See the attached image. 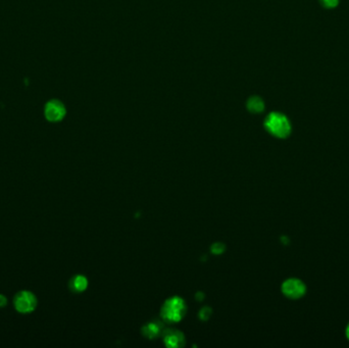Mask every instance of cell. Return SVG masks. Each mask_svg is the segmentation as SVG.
<instances>
[{"mask_svg": "<svg viewBox=\"0 0 349 348\" xmlns=\"http://www.w3.org/2000/svg\"><path fill=\"white\" fill-rule=\"evenodd\" d=\"M265 128L271 135L279 139L289 137L292 131V126L287 116L279 112L268 115L265 120Z\"/></svg>", "mask_w": 349, "mask_h": 348, "instance_id": "obj_1", "label": "cell"}, {"mask_svg": "<svg viewBox=\"0 0 349 348\" xmlns=\"http://www.w3.org/2000/svg\"><path fill=\"white\" fill-rule=\"evenodd\" d=\"M187 311L184 299L178 296H174L166 300L161 311L162 318L168 323L180 322Z\"/></svg>", "mask_w": 349, "mask_h": 348, "instance_id": "obj_2", "label": "cell"}, {"mask_svg": "<svg viewBox=\"0 0 349 348\" xmlns=\"http://www.w3.org/2000/svg\"><path fill=\"white\" fill-rule=\"evenodd\" d=\"M38 300L36 295L29 290L18 291L13 298L14 309L20 314H30L37 308Z\"/></svg>", "mask_w": 349, "mask_h": 348, "instance_id": "obj_3", "label": "cell"}, {"mask_svg": "<svg viewBox=\"0 0 349 348\" xmlns=\"http://www.w3.org/2000/svg\"><path fill=\"white\" fill-rule=\"evenodd\" d=\"M282 293L289 299H299L307 293V286L297 278H290L283 282Z\"/></svg>", "mask_w": 349, "mask_h": 348, "instance_id": "obj_4", "label": "cell"}, {"mask_svg": "<svg viewBox=\"0 0 349 348\" xmlns=\"http://www.w3.org/2000/svg\"><path fill=\"white\" fill-rule=\"evenodd\" d=\"M67 115L65 105L58 99H51L44 106V117L50 123H58Z\"/></svg>", "mask_w": 349, "mask_h": 348, "instance_id": "obj_5", "label": "cell"}, {"mask_svg": "<svg viewBox=\"0 0 349 348\" xmlns=\"http://www.w3.org/2000/svg\"><path fill=\"white\" fill-rule=\"evenodd\" d=\"M165 335V343L169 347H180L184 345L185 338L183 333L178 330H168Z\"/></svg>", "mask_w": 349, "mask_h": 348, "instance_id": "obj_6", "label": "cell"}, {"mask_svg": "<svg viewBox=\"0 0 349 348\" xmlns=\"http://www.w3.org/2000/svg\"><path fill=\"white\" fill-rule=\"evenodd\" d=\"M247 110L251 114H260L265 111V101L259 96H251L246 103Z\"/></svg>", "mask_w": 349, "mask_h": 348, "instance_id": "obj_7", "label": "cell"}, {"mask_svg": "<svg viewBox=\"0 0 349 348\" xmlns=\"http://www.w3.org/2000/svg\"><path fill=\"white\" fill-rule=\"evenodd\" d=\"M70 285H71V289L73 291L83 292L87 289V286H88V280H87V278L82 276V275H77L72 279Z\"/></svg>", "mask_w": 349, "mask_h": 348, "instance_id": "obj_8", "label": "cell"}, {"mask_svg": "<svg viewBox=\"0 0 349 348\" xmlns=\"http://www.w3.org/2000/svg\"><path fill=\"white\" fill-rule=\"evenodd\" d=\"M142 332L148 338H155L160 332V327H158V326L155 325L154 323H150V324H147L146 326H144V328L142 329Z\"/></svg>", "mask_w": 349, "mask_h": 348, "instance_id": "obj_9", "label": "cell"}, {"mask_svg": "<svg viewBox=\"0 0 349 348\" xmlns=\"http://www.w3.org/2000/svg\"><path fill=\"white\" fill-rule=\"evenodd\" d=\"M321 5L327 9H333L339 5L340 0H319Z\"/></svg>", "mask_w": 349, "mask_h": 348, "instance_id": "obj_10", "label": "cell"}, {"mask_svg": "<svg viewBox=\"0 0 349 348\" xmlns=\"http://www.w3.org/2000/svg\"><path fill=\"white\" fill-rule=\"evenodd\" d=\"M225 248L226 246L222 242H215L211 246V252L214 254H221L225 251Z\"/></svg>", "mask_w": 349, "mask_h": 348, "instance_id": "obj_11", "label": "cell"}, {"mask_svg": "<svg viewBox=\"0 0 349 348\" xmlns=\"http://www.w3.org/2000/svg\"><path fill=\"white\" fill-rule=\"evenodd\" d=\"M211 309L208 308V307H204L200 312H199V318L202 320V321H206L210 318L211 316Z\"/></svg>", "mask_w": 349, "mask_h": 348, "instance_id": "obj_12", "label": "cell"}, {"mask_svg": "<svg viewBox=\"0 0 349 348\" xmlns=\"http://www.w3.org/2000/svg\"><path fill=\"white\" fill-rule=\"evenodd\" d=\"M7 304V299L3 294H0V308H4Z\"/></svg>", "mask_w": 349, "mask_h": 348, "instance_id": "obj_13", "label": "cell"}, {"mask_svg": "<svg viewBox=\"0 0 349 348\" xmlns=\"http://www.w3.org/2000/svg\"><path fill=\"white\" fill-rule=\"evenodd\" d=\"M203 297H204V294L202 292H198L196 294V298H197V300H202Z\"/></svg>", "mask_w": 349, "mask_h": 348, "instance_id": "obj_14", "label": "cell"}, {"mask_svg": "<svg viewBox=\"0 0 349 348\" xmlns=\"http://www.w3.org/2000/svg\"><path fill=\"white\" fill-rule=\"evenodd\" d=\"M345 333H346V337H347V339L349 340V324L347 325V327H346V331H345Z\"/></svg>", "mask_w": 349, "mask_h": 348, "instance_id": "obj_15", "label": "cell"}]
</instances>
